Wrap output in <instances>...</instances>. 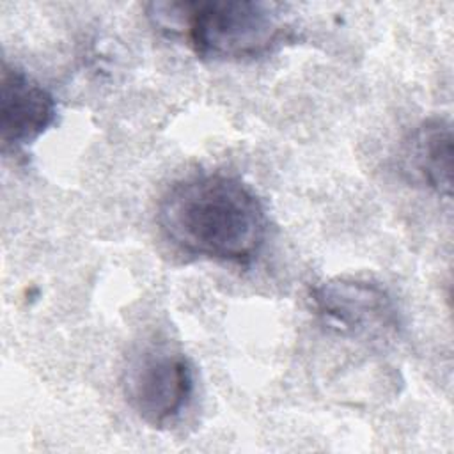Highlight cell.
Here are the masks:
<instances>
[{
    "mask_svg": "<svg viewBox=\"0 0 454 454\" xmlns=\"http://www.w3.org/2000/svg\"><path fill=\"white\" fill-rule=\"evenodd\" d=\"M156 222L179 254L236 266L259 255L268 232L259 195L223 172L193 174L176 181L160 199Z\"/></svg>",
    "mask_w": 454,
    "mask_h": 454,
    "instance_id": "6da1fadb",
    "label": "cell"
},
{
    "mask_svg": "<svg viewBox=\"0 0 454 454\" xmlns=\"http://www.w3.org/2000/svg\"><path fill=\"white\" fill-rule=\"evenodd\" d=\"M309 301L325 326L367 342L399 335L403 319L385 286L362 277H332L309 287Z\"/></svg>",
    "mask_w": 454,
    "mask_h": 454,
    "instance_id": "3957f363",
    "label": "cell"
},
{
    "mask_svg": "<svg viewBox=\"0 0 454 454\" xmlns=\"http://www.w3.org/2000/svg\"><path fill=\"white\" fill-rule=\"evenodd\" d=\"M401 167L413 183L440 197L452 193V128L447 119L422 121L404 140Z\"/></svg>",
    "mask_w": 454,
    "mask_h": 454,
    "instance_id": "8992f818",
    "label": "cell"
},
{
    "mask_svg": "<svg viewBox=\"0 0 454 454\" xmlns=\"http://www.w3.org/2000/svg\"><path fill=\"white\" fill-rule=\"evenodd\" d=\"M57 121V101L25 69L4 62L0 80V138L4 149H23Z\"/></svg>",
    "mask_w": 454,
    "mask_h": 454,
    "instance_id": "5b68a950",
    "label": "cell"
},
{
    "mask_svg": "<svg viewBox=\"0 0 454 454\" xmlns=\"http://www.w3.org/2000/svg\"><path fill=\"white\" fill-rule=\"evenodd\" d=\"M156 28L183 37L200 59L243 60L270 53L289 37L284 5L261 0L153 2Z\"/></svg>",
    "mask_w": 454,
    "mask_h": 454,
    "instance_id": "7a4b0ae2",
    "label": "cell"
},
{
    "mask_svg": "<svg viewBox=\"0 0 454 454\" xmlns=\"http://www.w3.org/2000/svg\"><path fill=\"white\" fill-rule=\"evenodd\" d=\"M122 390L129 408L147 426H172L192 403L195 372L190 358L168 346H147L128 360Z\"/></svg>",
    "mask_w": 454,
    "mask_h": 454,
    "instance_id": "277c9868",
    "label": "cell"
}]
</instances>
